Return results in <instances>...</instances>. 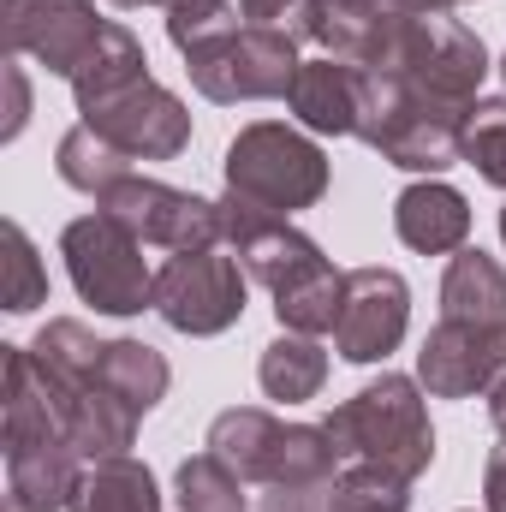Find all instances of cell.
Returning a JSON list of instances; mask_svg holds the SVG:
<instances>
[{"label": "cell", "mask_w": 506, "mask_h": 512, "mask_svg": "<svg viewBox=\"0 0 506 512\" xmlns=\"http://www.w3.org/2000/svg\"><path fill=\"white\" fill-rule=\"evenodd\" d=\"M328 441L340 447V459L352 465H381L405 483H417L435 465V423L423 405V382L417 376H393L381 370L376 382H364L352 399H340L322 417Z\"/></svg>", "instance_id": "cell-1"}, {"label": "cell", "mask_w": 506, "mask_h": 512, "mask_svg": "<svg viewBox=\"0 0 506 512\" xmlns=\"http://www.w3.org/2000/svg\"><path fill=\"white\" fill-rule=\"evenodd\" d=\"M477 108V102H471ZM471 108L441 102L417 84H405L399 72H364V114H358V137L376 149L381 161L441 179L453 161H465V126Z\"/></svg>", "instance_id": "cell-2"}, {"label": "cell", "mask_w": 506, "mask_h": 512, "mask_svg": "<svg viewBox=\"0 0 506 512\" xmlns=\"http://www.w3.org/2000/svg\"><path fill=\"white\" fill-rule=\"evenodd\" d=\"M221 179H227L233 197H245L256 209L298 215V209H316L328 197V155L304 126L256 120L227 143Z\"/></svg>", "instance_id": "cell-3"}, {"label": "cell", "mask_w": 506, "mask_h": 512, "mask_svg": "<svg viewBox=\"0 0 506 512\" xmlns=\"http://www.w3.org/2000/svg\"><path fill=\"white\" fill-rule=\"evenodd\" d=\"M66 274L78 286L84 304H96L102 316H137L155 298V268L143 262V239L126 233L114 215H84L60 233Z\"/></svg>", "instance_id": "cell-4"}, {"label": "cell", "mask_w": 506, "mask_h": 512, "mask_svg": "<svg viewBox=\"0 0 506 512\" xmlns=\"http://www.w3.org/2000/svg\"><path fill=\"white\" fill-rule=\"evenodd\" d=\"M245 298H251V274L239 268V256L215 251H179L155 268V298L149 310L173 328V334H191V340H215L227 334L239 316H245Z\"/></svg>", "instance_id": "cell-5"}, {"label": "cell", "mask_w": 506, "mask_h": 512, "mask_svg": "<svg viewBox=\"0 0 506 512\" xmlns=\"http://www.w3.org/2000/svg\"><path fill=\"white\" fill-rule=\"evenodd\" d=\"M376 72H399L405 84L471 108V102H483L477 90L489 78V48L471 24H459L447 12H429V18H405L393 30V48H387V60Z\"/></svg>", "instance_id": "cell-6"}, {"label": "cell", "mask_w": 506, "mask_h": 512, "mask_svg": "<svg viewBox=\"0 0 506 512\" xmlns=\"http://www.w3.org/2000/svg\"><path fill=\"white\" fill-rule=\"evenodd\" d=\"M298 66H304L298 60V36L280 30V24H245L221 48L185 60L191 90L203 102H221V108H239V102H286Z\"/></svg>", "instance_id": "cell-7"}, {"label": "cell", "mask_w": 506, "mask_h": 512, "mask_svg": "<svg viewBox=\"0 0 506 512\" xmlns=\"http://www.w3.org/2000/svg\"><path fill=\"white\" fill-rule=\"evenodd\" d=\"M102 215H114L126 233H137L143 245H161V251H215L221 245V203L197 197V191H179L167 179H149V173H126L114 191L96 197Z\"/></svg>", "instance_id": "cell-8"}, {"label": "cell", "mask_w": 506, "mask_h": 512, "mask_svg": "<svg viewBox=\"0 0 506 512\" xmlns=\"http://www.w3.org/2000/svg\"><path fill=\"white\" fill-rule=\"evenodd\" d=\"M221 245L239 256V268L251 274L256 286H268V292H286V286H298L304 274L328 268L322 245H316L310 233H298L292 215L256 209V203L233 197V191L221 197Z\"/></svg>", "instance_id": "cell-9"}, {"label": "cell", "mask_w": 506, "mask_h": 512, "mask_svg": "<svg viewBox=\"0 0 506 512\" xmlns=\"http://www.w3.org/2000/svg\"><path fill=\"white\" fill-rule=\"evenodd\" d=\"M78 120L96 137H108L126 161H173L191 143V108L167 84H155V78H137L131 90L84 108Z\"/></svg>", "instance_id": "cell-10"}, {"label": "cell", "mask_w": 506, "mask_h": 512, "mask_svg": "<svg viewBox=\"0 0 506 512\" xmlns=\"http://www.w3.org/2000/svg\"><path fill=\"white\" fill-rule=\"evenodd\" d=\"M114 18L96 12V0H6V48L18 60L48 66L72 84V72L96 54L102 30Z\"/></svg>", "instance_id": "cell-11"}, {"label": "cell", "mask_w": 506, "mask_h": 512, "mask_svg": "<svg viewBox=\"0 0 506 512\" xmlns=\"http://www.w3.org/2000/svg\"><path fill=\"white\" fill-rule=\"evenodd\" d=\"M506 370V322H453L441 316L423 334L417 352V382L435 399H471L489 393Z\"/></svg>", "instance_id": "cell-12"}, {"label": "cell", "mask_w": 506, "mask_h": 512, "mask_svg": "<svg viewBox=\"0 0 506 512\" xmlns=\"http://www.w3.org/2000/svg\"><path fill=\"white\" fill-rule=\"evenodd\" d=\"M411 328V286L399 268H352L346 274V304L334 322V352L346 364H381L399 352Z\"/></svg>", "instance_id": "cell-13"}, {"label": "cell", "mask_w": 506, "mask_h": 512, "mask_svg": "<svg viewBox=\"0 0 506 512\" xmlns=\"http://www.w3.org/2000/svg\"><path fill=\"white\" fill-rule=\"evenodd\" d=\"M292 120L310 137H358V114H364V72L346 60H304L292 90H286Z\"/></svg>", "instance_id": "cell-14"}, {"label": "cell", "mask_w": 506, "mask_h": 512, "mask_svg": "<svg viewBox=\"0 0 506 512\" xmlns=\"http://www.w3.org/2000/svg\"><path fill=\"white\" fill-rule=\"evenodd\" d=\"M393 233H399L405 251L453 256V251H465V239H471V203L447 179H417V185H405L393 197Z\"/></svg>", "instance_id": "cell-15"}, {"label": "cell", "mask_w": 506, "mask_h": 512, "mask_svg": "<svg viewBox=\"0 0 506 512\" xmlns=\"http://www.w3.org/2000/svg\"><path fill=\"white\" fill-rule=\"evenodd\" d=\"M6 453V495H18L36 512H66L90 459L72 441H36V447H0Z\"/></svg>", "instance_id": "cell-16"}, {"label": "cell", "mask_w": 506, "mask_h": 512, "mask_svg": "<svg viewBox=\"0 0 506 512\" xmlns=\"http://www.w3.org/2000/svg\"><path fill=\"white\" fill-rule=\"evenodd\" d=\"M441 316L453 322H506V268L489 251L465 245L441 274Z\"/></svg>", "instance_id": "cell-17"}, {"label": "cell", "mask_w": 506, "mask_h": 512, "mask_svg": "<svg viewBox=\"0 0 506 512\" xmlns=\"http://www.w3.org/2000/svg\"><path fill=\"white\" fill-rule=\"evenodd\" d=\"M280 435H286V423H280L274 411H262V405H233V411H221V417L209 423V453H221L245 483L262 489Z\"/></svg>", "instance_id": "cell-18"}, {"label": "cell", "mask_w": 506, "mask_h": 512, "mask_svg": "<svg viewBox=\"0 0 506 512\" xmlns=\"http://www.w3.org/2000/svg\"><path fill=\"white\" fill-rule=\"evenodd\" d=\"M256 382L274 405H304L328 382V352L316 346V334H286L280 328L256 358Z\"/></svg>", "instance_id": "cell-19"}, {"label": "cell", "mask_w": 506, "mask_h": 512, "mask_svg": "<svg viewBox=\"0 0 506 512\" xmlns=\"http://www.w3.org/2000/svg\"><path fill=\"white\" fill-rule=\"evenodd\" d=\"M66 512H161V489H155V471L131 453L114 459H96L72 495Z\"/></svg>", "instance_id": "cell-20"}, {"label": "cell", "mask_w": 506, "mask_h": 512, "mask_svg": "<svg viewBox=\"0 0 506 512\" xmlns=\"http://www.w3.org/2000/svg\"><path fill=\"white\" fill-rule=\"evenodd\" d=\"M137 78H149V54H143V42L131 36L126 24H108L102 42H96V54L72 72V102H78V114H84V108H96V102H108V96L131 90Z\"/></svg>", "instance_id": "cell-21"}, {"label": "cell", "mask_w": 506, "mask_h": 512, "mask_svg": "<svg viewBox=\"0 0 506 512\" xmlns=\"http://www.w3.org/2000/svg\"><path fill=\"white\" fill-rule=\"evenodd\" d=\"M102 352H108V340H96L78 316H54V322H42V334L30 340L36 370H42L54 387L102 382Z\"/></svg>", "instance_id": "cell-22"}, {"label": "cell", "mask_w": 506, "mask_h": 512, "mask_svg": "<svg viewBox=\"0 0 506 512\" xmlns=\"http://www.w3.org/2000/svg\"><path fill=\"white\" fill-rule=\"evenodd\" d=\"M102 387L114 399H126L137 417H149L167 399V387H173V364L149 340H108V352H102Z\"/></svg>", "instance_id": "cell-23"}, {"label": "cell", "mask_w": 506, "mask_h": 512, "mask_svg": "<svg viewBox=\"0 0 506 512\" xmlns=\"http://www.w3.org/2000/svg\"><path fill=\"white\" fill-rule=\"evenodd\" d=\"M54 173H60L72 191H84V197H102V191H114L126 173H137V161H126V155H120L108 137H96V131L78 120V126L60 137V149H54Z\"/></svg>", "instance_id": "cell-24"}, {"label": "cell", "mask_w": 506, "mask_h": 512, "mask_svg": "<svg viewBox=\"0 0 506 512\" xmlns=\"http://www.w3.org/2000/svg\"><path fill=\"white\" fill-rule=\"evenodd\" d=\"M251 483L221 459V453H191L179 471H173V501L179 512H251Z\"/></svg>", "instance_id": "cell-25"}, {"label": "cell", "mask_w": 506, "mask_h": 512, "mask_svg": "<svg viewBox=\"0 0 506 512\" xmlns=\"http://www.w3.org/2000/svg\"><path fill=\"white\" fill-rule=\"evenodd\" d=\"M340 304H346V274L328 262V268L304 274L298 286L274 292V322H280L286 334H334Z\"/></svg>", "instance_id": "cell-26"}, {"label": "cell", "mask_w": 506, "mask_h": 512, "mask_svg": "<svg viewBox=\"0 0 506 512\" xmlns=\"http://www.w3.org/2000/svg\"><path fill=\"white\" fill-rule=\"evenodd\" d=\"M322 512H411V483L381 471V465H346L328 495H322Z\"/></svg>", "instance_id": "cell-27"}, {"label": "cell", "mask_w": 506, "mask_h": 512, "mask_svg": "<svg viewBox=\"0 0 506 512\" xmlns=\"http://www.w3.org/2000/svg\"><path fill=\"white\" fill-rule=\"evenodd\" d=\"M0 304L12 310V316H30L36 304H48V268H42V256L30 245V233L18 227V221H0Z\"/></svg>", "instance_id": "cell-28"}, {"label": "cell", "mask_w": 506, "mask_h": 512, "mask_svg": "<svg viewBox=\"0 0 506 512\" xmlns=\"http://www.w3.org/2000/svg\"><path fill=\"white\" fill-rule=\"evenodd\" d=\"M239 18H245V12H239L233 0H179V6H167V42H173L185 60H197V54L221 48L227 36H239V30H245Z\"/></svg>", "instance_id": "cell-29"}, {"label": "cell", "mask_w": 506, "mask_h": 512, "mask_svg": "<svg viewBox=\"0 0 506 512\" xmlns=\"http://www.w3.org/2000/svg\"><path fill=\"white\" fill-rule=\"evenodd\" d=\"M465 167H477V179L506 191V96H489L471 108L465 126Z\"/></svg>", "instance_id": "cell-30"}, {"label": "cell", "mask_w": 506, "mask_h": 512, "mask_svg": "<svg viewBox=\"0 0 506 512\" xmlns=\"http://www.w3.org/2000/svg\"><path fill=\"white\" fill-rule=\"evenodd\" d=\"M24 126H30V78H24V60L12 54L6 60V126H0V143H12Z\"/></svg>", "instance_id": "cell-31"}, {"label": "cell", "mask_w": 506, "mask_h": 512, "mask_svg": "<svg viewBox=\"0 0 506 512\" xmlns=\"http://www.w3.org/2000/svg\"><path fill=\"white\" fill-rule=\"evenodd\" d=\"M239 12H245V24H280L286 30V18L298 12V0H239Z\"/></svg>", "instance_id": "cell-32"}, {"label": "cell", "mask_w": 506, "mask_h": 512, "mask_svg": "<svg viewBox=\"0 0 506 512\" xmlns=\"http://www.w3.org/2000/svg\"><path fill=\"white\" fill-rule=\"evenodd\" d=\"M483 507L506 512V447L489 459V471H483Z\"/></svg>", "instance_id": "cell-33"}, {"label": "cell", "mask_w": 506, "mask_h": 512, "mask_svg": "<svg viewBox=\"0 0 506 512\" xmlns=\"http://www.w3.org/2000/svg\"><path fill=\"white\" fill-rule=\"evenodd\" d=\"M256 512H322V495H286V489H268Z\"/></svg>", "instance_id": "cell-34"}, {"label": "cell", "mask_w": 506, "mask_h": 512, "mask_svg": "<svg viewBox=\"0 0 506 512\" xmlns=\"http://www.w3.org/2000/svg\"><path fill=\"white\" fill-rule=\"evenodd\" d=\"M381 12H417V18H429V12H453V6H465V0H370Z\"/></svg>", "instance_id": "cell-35"}, {"label": "cell", "mask_w": 506, "mask_h": 512, "mask_svg": "<svg viewBox=\"0 0 506 512\" xmlns=\"http://www.w3.org/2000/svg\"><path fill=\"white\" fill-rule=\"evenodd\" d=\"M489 423H495V435L506 441V370H501V382L489 387Z\"/></svg>", "instance_id": "cell-36"}, {"label": "cell", "mask_w": 506, "mask_h": 512, "mask_svg": "<svg viewBox=\"0 0 506 512\" xmlns=\"http://www.w3.org/2000/svg\"><path fill=\"white\" fill-rule=\"evenodd\" d=\"M0 512H36V507H24L18 495H6V501H0Z\"/></svg>", "instance_id": "cell-37"}, {"label": "cell", "mask_w": 506, "mask_h": 512, "mask_svg": "<svg viewBox=\"0 0 506 512\" xmlns=\"http://www.w3.org/2000/svg\"><path fill=\"white\" fill-rule=\"evenodd\" d=\"M114 6H179V0H114Z\"/></svg>", "instance_id": "cell-38"}, {"label": "cell", "mask_w": 506, "mask_h": 512, "mask_svg": "<svg viewBox=\"0 0 506 512\" xmlns=\"http://www.w3.org/2000/svg\"><path fill=\"white\" fill-rule=\"evenodd\" d=\"M501 245H506V203H501Z\"/></svg>", "instance_id": "cell-39"}, {"label": "cell", "mask_w": 506, "mask_h": 512, "mask_svg": "<svg viewBox=\"0 0 506 512\" xmlns=\"http://www.w3.org/2000/svg\"><path fill=\"white\" fill-rule=\"evenodd\" d=\"M501 84H506V54H501Z\"/></svg>", "instance_id": "cell-40"}]
</instances>
